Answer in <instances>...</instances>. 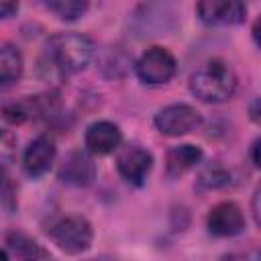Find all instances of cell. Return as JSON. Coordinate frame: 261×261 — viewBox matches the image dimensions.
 Segmentation results:
<instances>
[{
	"instance_id": "cell-11",
	"label": "cell",
	"mask_w": 261,
	"mask_h": 261,
	"mask_svg": "<svg viewBox=\"0 0 261 261\" xmlns=\"http://www.w3.org/2000/svg\"><path fill=\"white\" fill-rule=\"evenodd\" d=\"M96 175V167L92 163V159L82 153V151H73L69 153L65 159H63V165L59 169V179L63 184H69V186H88L92 184Z\"/></svg>"
},
{
	"instance_id": "cell-7",
	"label": "cell",
	"mask_w": 261,
	"mask_h": 261,
	"mask_svg": "<svg viewBox=\"0 0 261 261\" xmlns=\"http://www.w3.org/2000/svg\"><path fill=\"white\" fill-rule=\"evenodd\" d=\"M118 173L133 186H143L151 167H153V155L143 149L141 145H128L120 149L116 157Z\"/></svg>"
},
{
	"instance_id": "cell-18",
	"label": "cell",
	"mask_w": 261,
	"mask_h": 261,
	"mask_svg": "<svg viewBox=\"0 0 261 261\" xmlns=\"http://www.w3.org/2000/svg\"><path fill=\"white\" fill-rule=\"evenodd\" d=\"M18 8V0H0V20L10 16Z\"/></svg>"
},
{
	"instance_id": "cell-8",
	"label": "cell",
	"mask_w": 261,
	"mask_h": 261,
	"mask_svg": "<svg viewBox=\"0 0 261 261\" xmlns=\"http://www.w3.org/2000/svg\"><path fill=\"white\" fill-rule=\"evenodd\" d=\"M208 230L214 237H234L241 234L245 228L243 210L234 202H220L210 208L206 218Z\"/></svg>"
},
{
	"instance_id": "cell-13",
	"label": "cell",
	"mask_w": 261,
	"mask_h": 261,
	"mask_svg": "<svg viewBox=\"0 0 261 261\" xmlns=\"http://www.w3.org/2000/svg\"><path fill=\"white\" fill-rule=\"evenodd\" d=\"M22 55L12 45H0V88H10L22 75Z\"/></svg>"
},
{
	"instance_id": "cell-9",
	"label": "cell",
	"mask_w": 261,
	"mask_h": 261,
	"mask_svg": "<svg viewBox=\"0 0 261 261\" xmlns=\"http://www.w3.org/2000/svg\"><path fill=\"white\" fill-rule=\"evenodd\" d=\"M55 141L47 135H39L35 137L29 147L24 149V155H22V165H24V171L27 175L31 177H39L43 173L49 171L53 159H55Z\"/></svg>"
},
{
	"instance_id": "cell-19",
	"label": "cell",
	"mask_w": 261,
	"mask_h": 261,
	"mask_svg": "<svg viewBox=\"0 0 261 261\" xmlns=\"http://www.w3.org/2000/svg\"><path fill=\"white\" fill-rule=\"evenodd\" d=\"M257 151H259V141H255L251 145V157H253V165H259V157H257Z\"/></svg>"
},
{
	"instance_id": "cell-10",
	"label": "cell",
	"mask_w": 261,
	"mask_h": 261,
	"mask_svg": "<svg viewBox=\"0 0 261 261\" xmlns=\"http://www.w3.org/2000/svg\"><path fill=\"white\" fill-rule=\"evenodd\" d=\"M120 128L110 120H98L86 130V147L94 155H108L120 147Z\"/></svg>"
},
{
	"instance_id": "cell-2",
	"label": "cell",
	"mask_w": 261,
	"mask_h": 261,
	"mask_svg": "<svg viewBox=\"0 0 261 261\" xmlns=\"http://www.w3.org/2000/svg\"><path fill=\"white\" fill-rule=\"evenodd\" d=\"M237 75L220 59H210L190 77V92L202 102H224L234 94Z\"/></svg>"
},
{
	"instance_id": "cell-6",
	"label": "cell",
	"mask_w": 261,
	"mask_h": 261,
	"mask_svg": "<svg viewBox=\"0 0 261 261\" xmlns=\"http://www.w3.org/2000/svg\"><path fill=\"white\" fill-rule=\"evenodd\" d=\"M196 12L206 24H239L247 16L243 0H198Z\"/></svg>"
},
{
	"instance_id": "cell-16",
	"label": "cell",
	"mask_w": 261,
	"mask_h": 261,
	"mask_svg": "<svg viewBox=\"0 0 261 261\" xmlns=\"http://www.w3.org/2000/svg\"><path fill=\"white\" fill-rule=\"evenodd\" d=\"M228 181H230V173L226 169H222V167H210L198 179L200 188H204V190H216V188L226 186Z\"/></svg>"
},
{
	"instance_id": "cell-1",
	"label": "cell",
	"mask_w": 261,
	"mask_h": 261,
	"mask_svg": "<svg viewBox=\"0 0 261 261\" xmlns=\"http://www.w3.org/2000/svg\"><path fill=\"white\" fill-rule=\"evenodd\" d=\"M94 41L80 33H59L47 41L45 57L59 73H77L94 57Z\"/></svg>"
},
{
	"instance_id": "cell-14",
	"label": "cell",
	"mask_w": 261,
	"mask_h": 261,
	"mask_svg": "<svg viewBox=\"0 0 261 261\" xmlns=\"http://www.w3.org/2000/svg\"><path fill=\"white\" fill-rule=\"evenodd\" d=\"M6 245L10 247V251L16 257H22V259H43V257H49V253L39 243H35L33 239H29L22 232H10L6 237Z\"/></svg>"
},
{
	"instance_id": "cell-4",
	"label": "cell",
	"mask_w": 261,
	"mask_h": 261,
	"mask_svg": "<svg viewBox=\"0 0 261 261\" xmlns=\"http://www.w3.org/2000/svg\"><path fill=\"white\" fill-rule=\"evenodd\" d=\"M175 59L173 55L163 47H151L147 49L135 63L137 77L147 86H161L167 84L175 75Z\"/></svg>"
},
{
	"instance_id": "cell-20",
	"label": "cell",
	"mask_w": 261,
	"mask_h": 261,
	"mask_svg": "<svg viewBox=\"0 0 261 261\" xmlns=\"http://www.w3.org/2000/svg\"><path fill=\"white\" fill-rule=\"evenodd\" d=\"M0 259H2V261H6V259H8V253H6V251H2V249H0Z\"/></svg>"
},
{
	"instance_id": "cell-5",
	"label": "cell",
	"mask_w": 261,
	"mask_h": 261,
	"mask_svg": "<svg viewBox=\"0 0 261 261\" xmlns=\"http://www.w3.org/2000/svg\"><path fill=\"white\" fill-rule=\"evenodd\" d=\"M202 124L200 112L190 104H169L161 108L155 116V126L161 135L181 137L196 130Z\"/></svg>"
},
{
	"instance_id": "cell-15",
	"label": "cell",
	"mask_w": 261,
	"mask_h": 261,
	"mask_svg": "<svg viewBox=\"0 0 261 261\" xmlns=\"http://www.w3.org/2000/svg\"><path fill=\"white\" fill-rule=\"evenodd\" d=\"M45 6L63 20H75L88 10V0H43Z\"/></svg>"
},
{
	"instance_id": "cell-12",
	"label": "cell",
	"mask_w": 261,
	"mask_h": 261,
	"mask_svg": "<svg viewBox=\"0 0 261 261\" xmlns=\"http://www.w3.org/2000/svg\"><path fill=\"white\" fill-rule=\"evenodd\" d=\"M202 161V149L190 143L171 147L165 157V173L169 177H179Z\"/></svg>"
},
{
	"instance_id": "cell-3",
	"label": "cell",
	"mask_w": 261,
	"mask_h": 261,
	"mask_svg": "<svg viewBox=\"0 0 261 261\" xmlns=\"http://www.w3.org/2000/svg\"><path fill=\"white\" fill-rule=\"evenodd\" d=\"M47 234L63 253H69V255H80L88 251L94 239L92 224L77 214L59 216L51 220L47 226Z\"/></svg>"
},
{
	"instance_id": "cell-17",
	"label": "cell",
	"mask_w": 261,
	"mask_h": 261,
	"mask_svg": "<svg viewBox=\"0 0 261 261\" xmlns=\"http://www.w3.org/2000/svg\"><path fill=\"white\" fill-rule=\"evenodd\" d=\"M16 151V137L0 126V167H8Z\"/></svg>"
}]
</instances>
